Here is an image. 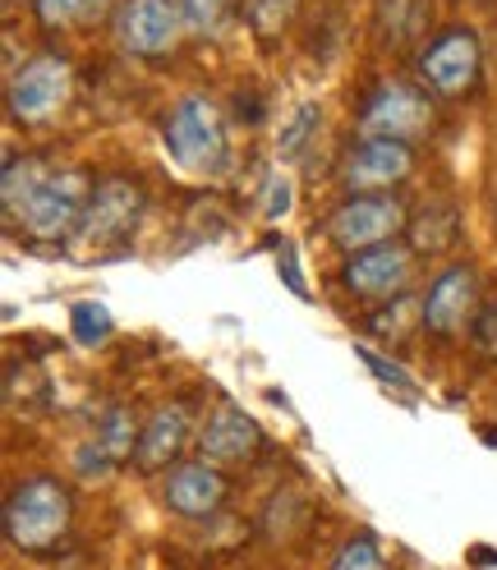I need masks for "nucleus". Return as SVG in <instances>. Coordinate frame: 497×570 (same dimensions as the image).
<instances>
[{
  "instance_id": "obj_1",
  "label": "nucleus",
  "mask_w": 497,
  "mask_h": 570,
  "mask_svg": "<svg viewBox=\"0 0 497 570\" xmlns=\"http://www.w3.org/2000/svg\"><path fill=\"white\" fill-rule=\"evenodd\" d=\"M75 529V497L51 474H32L14 483L6 502V539L28 557H56Z\"/></svg>"
},
{
  "instance_id": "obj_2",
  "label": "nucleus",
  "mask_w": 497,
  "mask_h": 570,
  "mask_svg": "<svg viewBox=\"0 0 497 570\" xmlns=\"http://www.w3.org/2000/svg\"><path fill=\"white\" fill-rule=\"evenodd\" d=\"M162 142L170 161L189 170V175H222L231 161V134H226V116L222 106L194 92L170 106V116L162 120Z\"/></svg>"
},
{
  "instance_id": "obj_3",
  "label": "nucleus",
  "mask_w": 497,
  "mask_h": 570,
  "mask_svg": "<svg viewBox=\"0 0 497 570\" xmlns=\"http://www.w3.org/2000/svg\"><path fill=\"white\" fill-rule=\"evenodd\" d=\"M419 79L433 97L460 101L475 97L484 83V47L475 28H442L419 51Z\"/></svg>"
},
{
  "instance_id": "obj_4",
  "label": "nucleus",
  "mask_w": 497,
  "mask_h": 570,
  "mask_svg": "<svg viewBox=\"0 0 497 570\" xmlns=\"http://www.w3.org/2000/svg\"><path fill=\"white\" fill-rule=\"evenodd\" d=\"M410 226V207L397 194H350L328 222V239L341 254H369V248L397 244V235Z\"/></svg>"
},
{
  "instance_id": "obj_5",
  "label": "nucleus",
  "mask_w": 497,
  "mask_h": 570,
  "mask_svg": "<svg viewBox=\"0 0 497 570\" xmlns=\"http://www.w3.org/2000/svg\"><path fill=\"white\" fill-rule=\"evenodd\" d=\"M144 207H148V194L138 180H129V175H106V180H97L88 217L75 235L79 248L84 254H106V248L129 244L138 222H144Z\"/></svg>"
},
{
  "instance_id": "obj_6",
  "label": "nucleus",
  "mask_w": 497,
  "mask_h": 570,
  "mask_svg": "<svg viewBox=\"0 0 497 570\" xmlns=\"http://www.w3.org/2000/svg\"><path fill=\"white\" fill-rule=\"evenodd\" d=\"M92 189L97 180H88L84 170H60V175H47L42 189L32 194V203L23 207L19 226L42 239V244H60V239H75L84 217H88V203H92Z\"/></svg>"
},
{
  "instance_id": "obj_7",
  "label": "nucleus",
  "mask_w": 497,
  "mask_h": 570,
  "mask_svg": "<svg viewBox=\"0 0 497 570\" xmlns=\"http://www.w3.org/2000/svg\"><path fill=\"white\" fill-rule=\"evenodd\" d=\"M438 129L433 97L415 83H382L360 111V138H392V142H419Z\"/></svg>"
},
{
  "instance_id": "obj_8",
  "label": "nucleus",
  "mask_w": 497,
  "mask_h": 570,
  "mask_svg": "<svg viewBox=\"0 0 497 570\" xmlns=\"http://www.w3.org/2000/svg\"><path fill=\"white\" fill-rule=\"evenodd\" d=\"M75 92V69H69L65 56H32L23 69H14L10 79V92H6V106L19 125H47L60 116V106Z\"/></svg>"
},
{
  "instance_id": "obj_9",
  "label": "nucleus",
  "mask_w": 497,
  "mask_h": 570,
  "mask_svg": "<svg viewBox=\"0 0 497 570\" xmlns=\"http://www.w3.org/2000/svg\"><path fill=\"white\" fill-rule=\"evenodd\" d=\"M116 42L120 51L138 56V60H162L181 47V6L175 0H120L116 6Z\"/></svg>"
},
{
  "instance_id": "obj_10",
  "label": "nucleus",
  "mask_w": 497,
  "mask_h": 570,
  "mask_svg": "<svg viewBox=\"0 0 497 570\" xmlns=\"http://www.w3.org/2000/svg\"><path fill=\"white\" fill-rule=\"evenodd\" d=\"M415 281V248L406 244H382L369 254H354L341 267V285L354 299H373V304H392L410 291Z\"/></svg>"
},
{
  "instance_id": "obj_11",
  "label": "nucleus",
  "mask_w": 497,
  "mask_h": 570,
  "mask_svg": "<svg viewBox=\"0 0 497 570\" xmlns=\"http://www.w3.org/2000/svg\"><path fill=\"white\" fill-rule=\"evenodd\" d=\"M415 175V148L392 138H360L341 161V180L350 194H392Z\"/></svg>"
},
{
  "instance_id": "obj_12",
  "label": "nucleus",
  "mask_w": 497,
  "mask_h": 570,
  "mask_svg": "<svg viewBox=\"0 0 497 570\" xmlns=\"http://www.w3.org/2000/svg\"><path fill=\"white\" fill-rule=\"evenodd\" d=\"M475 317H479V272L456 263L429 285V295H423V304H419V327L429 336L447 341L466 323L475 327Z\"/></svg>"
},
{
  "instance_id": "obj_13",
  "label": "nucleus",
  "mask_w": 497,
  "mask_h": 570,
  "mask_svg": "<svg viewBox=\"0 0 497 570\" xmlns=\"http://www.w3.org/2000/svg\"><path fill=\"white\" fill-rule=\"evenodd\" d=\"M259 451H263V428L240 405H222L198 433V460H207V465H217V470L248 465Z\"/></svg>"
},
{
  "instance_id": "obj_14",
  "label": "nucleus",
  "mask_w": 497,
  "mask_h": 570,
  "mask_svg": "<svg viewBox=\"0 0 497 570\" xmlns=\"http://www.w3.org/2000/svg\"><path fill=\"white\" fill-rule=\"evenodd\" d=\"M231 497L226 470L207 465V460H185L166 474V507L185 520H212Z\"/></svg>"
},
{
  "instance_id": "obj_15",
  "label": "nucleus",
  "mask_w": 497,
  "mask_h": 570,
  "mask_svg": "<svg viewBox=\"0 0 497 570\" xmlns=\"http://www.w3.org/2000/svg\"><path fill=\"white\" fill-rule=\"evenodd\" d=\"M189 442V410L175 401V405H162L148 414L144 433H138V451H134V465L144 474H157V470H175Z\"/></svg>"
},
{
  "instance_id": "obj_16",
  "label": "nucleus",
  "mask_w": 497,
  "mask_h": 570,
  "mask_svg": "<svg viewBox=\"0 0 497 570\" xmlns=\"http://www.w3.org/2000/svg\"><path fill=\"white\" fill-rule=\"evenodd\" d=\"M47 175H51V170L42 166V157H32V153L6 161V175H0V194H6V217H10V222L23 217V207L32 203V194L42 189Z\"/></svg>"
},
{
  "instance_id": "obj_17",
  "label": "nucleus",
  "mask_w": 497,
  "mask_h": 570,
  "mask_svg": "<svg viewBox=\"0 0 497 570\" xmlns=\"http://www.w3.org/2000/svg\"><path fill=\"white\" fill-rule=\"evenodd\" d=\"M138 433H144V423L134 419V410L129 405H111V410L101 414V423H97V446L120 465V460H134Z\"/></svg>"
},
{
  "instance_id": "obj_18",
  "label": "nucleus",
  "mask_w": 497,
  "mask_h": 570,
  "mask_svg": "<svg viewBox=\"0 0 497 570\" xmlns=\"http://www.w3.org/2000/svg\"><path fill=\"white\" fill-rule=\"evenodd\" d=\"M300 14V0H244V23L259 42H276Z\"/></svg>"
},
{
  "instance_id": "obj_19",
  "label": "nucleus",
  "mask_w": 497,
  "mask_h": 570,
  "mask_svg": "<svg viewBox=\"0 0 497 570\" xmlns=\"http://www.w3.org/2000/svg\"><path fill=\"white\" fill-rule=\"evenodd\" d=\"M181 6V19L189 32H203V38H217L222 28H231L235 10L244 6V0H175Z\"/></svg>"
},
{
  "instance_id": "obj_20",
  "label": "nucleus",
  "mask_w": 497,
  "mask_h": 570,
  "mask_svg": "<svg viewBox=\"0 0 497 570\" xmlns=\"http://www.w3.org/2000/svg\"><path fill=\"white\" fill-rule=\"evenodd\" d=\"M456 235H460L456 207L438 203V207H429V217H419V226H415V254H447Z\"/></svg>"
},
{
  "instance_id": "obj_21",
  "label": "nucleus",
  "mask_w": 497,
  "mask_h": 570,
  "mask_svg": "<svg viewBox=\"0 0 497 570\" xmlns=\"http://www.w3.org/2000/svg\"><path fill=\"white\" fill-rule=\"evenodd\" d=\"M101 10V0H32V14L42 28H75Z\"/></svg>"
},
{
  "instance_id": "obj_22",
  "label": "nucleus",
  "mask_w": 497,
  "mask_h": 570,
  "mask_svg": "<svg viewBox=\"0 0 497 570\" xmlns=\"http://www.w3.org/2000/svg\"><path fill=\"white\" fill-rule=\"evenodd\" d=\"M332 570H387L382 548L373 533H354V539L341 543V552L332 557Z\"/></svg>"
},
{
  "instance_id": "obj_23",
  "label": "nucleus",
  "mask_w": 497,
  "mask_h": 570,
  "mask_svg": "<svg viewBox=\"0 0 497 570\" xmlns=\"http://www.w3.org/2000/svg\"><path fill=\"white\" fill-rule=\"evenodd\" d=\"M69 327H75V341L97 345V341L111 336V313H106V304H75V313H69Z\"/></svg>"
},
{
  "instance_id": "obj_24",
  "label": "nucleus",
  "mask_w": 497,
  "mask_h": 570,
  "mask_svg": "<svg viewBox=\"0 0 497 570\" xmlns=\"http://www.w3.org/2000/svg\"><path fill=\"white\" fill-rule=\"evenodd\" d=\"M360 360H364V368L378 377V382H387V386H397V391H406V396H415V377L406 373V368H397V364H387L382 354H373V350H360Z\"/></svg>"
},
{
  "instance_id": "obj_25",
  "label": "nucleus",
  "mask_w": 497,
  "mask_h": 570,
  "mask_svg": "<svg viewBox=\"0 0 497 570\" xmlns=\"http://www.w3.org/2000/svg\"><path fill=\"white\" fill-rule=\"evenodd\" d=\"M309 125H318V106H300L295 111V120H291V129L281 134V153H300V142L313 134Z\"/></svg>"
},
{
  "instance_id": "obj_26",
  "label": "nucleus",
  "mask_w": 497,
  "mask_h": 570,
  "mask_svg": "<svg viewBox=\"0 0 497 570\" xmlns=\"http://www.w3.org/2000/svg\"><path fill=\"white\" fill-rule=\"evenodd\" d=\"M286 212H291V180L286 175H272L267 198H263V217L276 222V217H286Z\"/></svg>"
},
{
  "instance_id": "obj_27",
  "label": "nucleus",
  "mask_w": 497,
  "mask_h": 570,
  "mask_svg": "<svg viewBox=\"0 0 497 570\" xmlns=\"http://www.w3.org/2000/svg\"><path fill=\"white\" fill-rule=\"evenodd\" d=\"M475 345L488 354V360H497V304H488L479 317H475Z\"/></svg>"
}]
</instances>
